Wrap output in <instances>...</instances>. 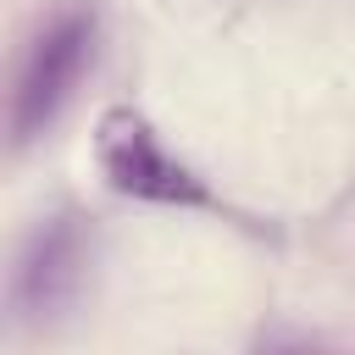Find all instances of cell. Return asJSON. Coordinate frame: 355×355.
<instances>
[{
	"label": "cell",
	"mask_w": 355,
	"mask_h": 355,
	"mask_svg": "<svg viewBox=\"0 0 355 355\" xmlns=\"http://www.w3.org/2000/svg\"><path fill=\"white\" fill-rule=\"evenodd\" d=\"M83 266H89L83 227L72 216H55L50 227L33 233V244H28L22 266H17V305L33 311V316L72 305V294L83 288Z\"/></svg>",
	"instance_id": "3"
},
{
	"label": "cell",
	"mask_w": 355,
	"mask_h": 355,
	"mask_svg": "<svg viewBox=\"0 0 355 355\" xmlns=\"http://www.w3.org/2000/svg\"><path fill=\"white\" fill-rule=\"evenodd\" d=\"M89 55H94V17L89 11H78V6L55 11L39 28V39L28 44V55L17 67V89H11V139L17 144L39 139L61 116V105L72 100Z\"/></svg>",
	"instance_id": "1"
},
{
	"label": "cell",
	"mask_w": 355,
	"mask_h": 355,
	"mask_svg": "<svg viewBox=\"0 0 355 355\" xmlns=\"http://www.w3.org/2000/svg\"><path fill=\"white\" fill-rule=\"evenodd\" d=\"M94 161L116 194L150 205H205V183L155 139V128L133 105H105L94 122Z\"/></svg>",
	"instance_id": "2"
}]
</instances>
